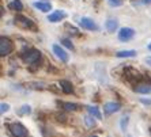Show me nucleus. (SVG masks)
I'll list each match as a JSON object with an SVG mask.
<instances>
[{
  "mask_svg": "<svg viewBox=\"0 0 151 137\" xmlns=\"http://www.w3.org/2000/svg\"><path fill=\"white\" fill-rule=\"evenodd\" d=\"M146 63H147L148 65H151V57H147V59H146Z\"/></svg>",
  "mask_w": 151,
  "mask_h": 137,
  "instance_id": "nucleus-26",
  "label": "nucleus"
},
{
  "mask_svg": "<svg viewBox=\"0 0 151 137\" xmlns=\"http://www.w3.org/2000/svg\"><path fill=\"white\" fill-rule=\"evenodd\" d=\"M143 3H146V4H150L151 3V0H142Z\"/></svg>",
  "mask_w": 151,
  "mask_h": 137,
  "instance_id": "nucleus-27",
  "label": "nucleus"
},
{
  "mask_svg": "<svg viewBox=\"0 0 151 137\" xmlns=\"http://www.w3.org/2000/svg\"><path fill=\"white\" fill-rule=\"evenodd\" d=\"M61 42H63V44H64V46H67L68 49H71V50L74 49V45H72V44H71V41H70V39H67V38H64V39H61Z\"/></svg>",
  "mask_w": 151,
  "mask_h": 137,
  "instance_id": "nucleus-22",
  "label": "nucleus"
},
{
  "mask_svg": "<svg viewBox=\"0 0 151 137\" xmlns=\"http://www.w3.org/2000/svg\"><path fill=\"white\" fill-rule=\"evenodd\" d=\"M105 26H106V30L109 33H114V30H116L117 26H119V22H117L116 19H108Z\"/></svg>",
  "mask_w": 151,
  "mask_h": 137,
  "instance_id": "nucleus-14",
  "label": "nucleus"
},
{
  "mask_svg": "<svg viewBox=\"0 0 151 137\" xmlns=\"http://www.w3.org/2000/svg\"><path fill=\"white\" fill-rule=\"evenodd\" d=\"M120 109H121V105L117 102H108L104 106V111H105L106 114H113V113L119 111Z\"/></svg>",
  "mask_w": 151,
  "mask_h": 137,
  "instance_id": "nucleus-10",
  "label": "nucleus"
},
{
  "mask_svg": "<svg viewBox=\"0 0 151 137\" xmlns=\"http://www.w3.org/2000/svg\"><path fill=\"white\" fill-rule=\"evenodd\" d=\"M116 56L120 59H129V57H135L136 56V52L135 50H121V52H117Z\"/></svg>",
  "mask_w": 151,
  "mask_h": 137,
  "instance_id": "nucleus-15",
  "label": "nucleus"
},
{
  "mask_svg": "<svg viewBox=\"0 0 151 137\" xmlns=\"http://www.w3.org/2000/svg\"><path fill=\"white\" fill-rule=\"evenodd\" d=\"M32 113V109H30V106H27V105H23L21 107V110L18 111V114L19 116H27V114H30Z\"/></svg>",
  "mask_w": 151,
  "mask_h": 137,
  "instance_id": "nucleus-19",
  "label": "nucleus"
},
{
  "mask_svg": "<svg viewBox=\"0 0 151 137\" xmlns=\"http://www.w3.org/2000/svg\"><path fill=\"white\" fill-rule=\"evenodd\" d=\"M0 107H1V110H0V111H1V114H3V113H6V111H8V109H10V106H8L7 103H1V106H0Z\"/></svg>",
  "mask_w": 151,
  "mask_h": 137,
  "instance_id": "nucleus-25",
  "label": "nucleus"
},
{
  "mask_svg": "<svg viewBox=\"0 0 151 137\" xmlns=\"http://www.w3.org/2000/svg\"><path fill=\"white\" fill-rule=\"evenodd\" d=\"M134 35H135L134 29L123 27L121 30H120V33H119V39H120V41H123V42H127V41H129Z\"/></svg>",
  "mask_w": 151,
  "mask_h": 137,
  "instance_id": "nucleus-5",
  "label": "nucleus"
},
{
  "mask_svg": "<svg viewBox=\"0 0 151 137\" xmlns=\"http://www.w3.org/2000/svg\"><path fill=\"white\" fill-rule=\"evenodd\" d=\"M8 129H10L11 134L14 137H27V129H26L22 123L19 122H12L8 125Z\"/></svg>",
  "mask_w": 151,
  "mask_h": 137,
  "instance_id": "nucleus-2",
  "label": "nucleus"
},
{
  "mask_svg": "<svg viewBox=\"0 0 151 137\" xmlns=\"http://www.w3.org/2000/svg\"><path fill=\"white\" fill-rule=\"evenodd\" d=\"M64 110H67V111H76L79 109V106L75 105V103H70V102H65V103H61Z\"/></svg>",
  "mask_w": 151,
  "mask_h": 137,
  "instance_id": "nucleus-18",
  "label": "nucleus"
},
{
  "mask_svg": "<svg viewBox=\"0 0 151 137\" xmlns=\"http://www.w3.org/2000/svg\"><path fill=\"white\" fill-rule=\"evenodd\" d=\"M60 87H61V90H63L65 94H71V92L74 91V87H72V84H71L68 80H60Z\"/></svg>",
  "mask_w": 151,
  "mask_h": 137,
  "instance_id": "nucleus-13",
  "label": "nucleus"
},
{
  "mask_svg": "<svg viewBox=\"0 0 151 137\" xmlns=\"http://www.w3.org/2000/svg\"><path fill=\"white\" fill-rule=\"evenodd\" d=\"M65 16H67V14H65L63 10L53 11L52 14H49V16H48V21L52 22V23H56V22H60L61 19H64Z\"/></svg>",
  "mask_w": 151,
  "mask_h": 137,
  "instance_id": "nucleus-9",
  "label": "nucleus"
},
{
  "mask_svg": "<svg viewBox=\"0 0 151 137\" xmlns=\"http://www.w3.org/2000/svg\"><path fill=\"white\" fill-rule=\"evenodd\" d=\"M124 76H125V79L128 81H140V79H142V76H140V73L139 72H136V71H134L132 68H127L125 69V72H124Z\"/></svg>",
  "mask_w": 151,
  "mask_h": 137,
  "instance_id": "nucleus-7",
  "label": "nucleus"
},
{
  "mask_svg": "<svg viewBox=\"0 0 151 137\" xmlns=\"http://www.w3.org/2000/svg\"><path fill=\"white\" fill-rule=\"evenodd\" d=\"M87 110H88V113L94 117V118H97V120H101V118H102V114L99 113L98 107H95V106H88Z\"/></svg>",
  "mask_w": 151,
  "mask_h": 137,
  "instance_id": "nucleus-17",
  "label": "nucleus"
},
{
  "mask_svg": "<svg viewBox=\"0 0 151 137\" xmlns=\"http://www.w3.org/2000/svg\"><path fill=\"white\" fill-rule=\"evenodd\" d=\"M90 137H97V136H90Z\"/></svg>",
  "mask_w": 151,
  "mask_h": 137,
  "instance_id": "nucleus-29",
  "label": "nucleus"
},
{
  "mask_svg": "<svg viewBox=\"0 0 151 137\" xmlns=\"http://www.w3.org/2000/svg\"><path fill=\"white\" fill-rule=\"evenodd\" d=\"M84 122H86V125H87L88 128H93L95 125V122H94V117L90 114V116H86L84 117Z\"/></svg>",
  "mask_w": 151,
  "mask_h": 137,
  "instance_id": "nucleus-20",
  "label": "nucleus"
},
{
  "mask_svg": "<svg viewBox=\"0 0 151 137\" xmlns=\"http://www.w3.org/2000/svg\"><path fill=\"white\" fill-rule=\"evenodd\" d=\"M12 50H14V44L6 37H1L0 38V56L1 57L7 56Z\"/></svg>",
  "mask_w": 151,
  "mask_h": 137,
  "instance_id": "nucleus-4",
  "label": "nucleus"
},
{
  "mask_svg": "<svg viewBox=\"0 0 151 137\" xmlns=\"http://www.w3.org/2000/svg\"><path fill=\"white\" fill-rule=\"evenodd\" d=\"M127 122H128V117H123L121 118V129H123V132H125L127 129Z\"/></svg>",
  "mask_w": 151,
  "mask_h": 137,
  "instance_id": "nucleus-24",
  "label": "nucleus"
},
{
  "mask_svg": "<svg viewBox=\"0 0 151 137\" xmlns=\"http://www.w3.org/2000/svg\"><path fill=\"white\" fill-rule=\"evenodd\" d=\"M34 7L38 8V10L42 11V12H48V11L52 10V4H50V3H45V1H35Z\"/></svg>",
  "mask_w": 151,
  "mask_h": 137,
  "instance_id": "nucleus-12",
  "label": "nucleus"
},
{
  "mask_svg": "<svg viewBox=\"0 0 151 137\" xmlns=\"http://www.w3.org/2000/svg\"><path fill=\"white\" fill-rule=\"evenodd\" d=\"M135 91L137 94H150L151 92V84L148 83H137L135 86Z\"/></svg>",
  "mask_w": 151,
  "mask_h": 137,
  "instance_id": "nucleus-11",
  "label": "nucleus"
},
{
  "mask_svg": "<svg viewBox=\"0 0 151 137\" xmlns=\"http://www.w3.org/2000/svg\"><path fill=\"white\" fill-rule=\"evenodd\" d=\"M108 1H109V4L113 6V7H119V6L123 4V0H108Z\"/></svg>",
  "mask_w": 151,
  "mask_h": 137,
  "instance_id": "nucleus-23",
  "label": "nucleus"
},
{
  "mask_svg": "<svg viewBox=\"0 0 151 137\" xmlns=\"http://www.w3.org/2000/svg\"><path fill=\"white\" fill-rule=\"evenodd\" d=\"M53 52H55V54L57 56V59H60V61H63V63H67L68 61L67 52H65L60 45H53Z\"/></svg>",
  "mask_w": 151,
  "mask_h": 137,
  "instance_id": "nucleus-8",
  "label": "nucleus"
},
{
  "mask_svg": "<svg viewBox=\"0 0 151 137\" xmlns=\"http://www.w3.org/2000/svg\"><path fill=\"white\" fill-rule=\"evenodd\" d=\"M14 22H15V25H17L18 27H21V29H25V30H35L34 22H33L32 19H29V18H26V16L18 15V16H15Z\"/></svg>",
  "mask_w": 151,
  "mask_h": 137,
  "instance_id": "nucleus-3",
  "label": "nucleus"
},
{
  "mask_svg": "<svg viewBox=\"0 0 151 137\" xmlns=\"http://www.w3.org/2000/svg\"><path fill=\"white\" fill-rule=\"evenodd\" d=\"M22 59L29 65H35V64H38V61L41 60V53L37 49H29L22 54Z\"/></svg>",
  "mask_w": 151,
  "mask_h": 137,
  "instance_id": "nucleus-1",
  "label": "nucleus"
},
{
  "mask_svg": "<svg viewBox=\"0 0 151 137\" xmlns=\"http://www.w3.org/2000/svg\"><path fill=\"white\" fill-rule=\"evenodd\" d=\"M148 49H150V50H151V44H150V45H148Z\"/></svg>",
  "mask_w": 151,
  "mask_h": 137,
  "instance_id": "nucleus-28",
  "label": "nucleus"
},
{
  "mask_svg": "<svg viewBox=\"0 0 151 137\" xmlns=\"http://www.w3.org/2000/svg\"><path fill=\"white\" fill-rule=\"evenodd\" d=\"M79 25H81L83 29H86V30H90V31L98 30V26L95 25V22L93 21V19H90V18H81Z\"/></svg>",
  "mask_w": 151,
  "mask_h": 137,
  "instance_id": "nucleus-6",
  "label": "nucleus"
},
{
  "mask_svg": "<svg viewBox=\"0 0 151 137\" xmlns=\"http://www.w3.org/2000/svg\"><path fill=\"white\" fill-rule=\"evenodd\" d=\"M65 30L67 31H70V34H74V35H79V30L78 29H75L74 26H71V25H65Z\"/></svg>",
  "mask_w": 151,
  "mask_h": 137,
  "instance_id": "nucleus-21",
  "label": "nucleus"
},
{
  "mask_svg": "<svg viewBox=\"0 0 151 137\" xmlns=\"http://www.w3.org/2000/svg\"><path fill=\"white\" fill-rule=\"evenodd\" d=\"M8 7L14 11H22L23 10V4L21 3V0H12V1L8 4Z\"/></svg>",
  "mask_w": 151,
  "mask_h": 137,
  "instance_id": "nucleus-16",
  "label": "nucleus"
}]
</instances>
